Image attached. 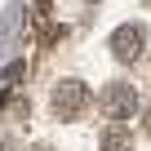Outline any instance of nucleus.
Returning a JSON list of instances; mask_svg holds the SVG:
<instances>
[{"label":"nucleus","instance_id":"obj_1","mask_svg":"<svg viewBox=\"0 0 151 151\" xmlns=\"http://www.w3.org/2000/svg\"><path fill=\"white\" fill-rule=\"evenodd\" d=\"M49 107H53V116H58V120H80V116L93 107V89H89L85 80H76V76H67V80H58V85H53Z\"/></svg>","mask_w":151,"mask_h":151},{"label":"nucleus","instance_id":"obj_3","mask_svg":"<svg viewBox=\"0 0 151 151\" xmlns=\"http://www.w3.org/2000/svg\"><path fill=\"white\" fill-rule=\"evenodd\" d=\"M142 53H147V27L142 22H120L111 31V58L120 67H133V62H142Z\"/></svg>","mask_w":151,"mask_h":151},{"label":"nucleus","instance_id":"obj_2","mask_svg":"<svg viewBox=\"0 0 151 151\" xmlns=\"http://www.w3.org/2000/svg\"><path fill=\"white\" fill-rule=\"evenodd\" d=\"M98 107H102L116 124H124V120H133V116L142 111V98H138V89H133L129 80H107V85L98 89Z\"/></svg>","mask_w":151,"mask_h":151},{"label":"nucleus","instance_id":"obj_5","mask_svg":"<svg viewBox=\"0 0 151 151\" xmlns=\"http://www.w3.org/2000/svg\"><path fill=\"white\" fill-rule=\"evenodd\" d=\"M85 5H98V0H85Z\"/></svg>","mask_w":151,"mask_h":151},{"label":"nucleus","instance_id":"obj_6","mask_svg":"<svg viewBox=\"0 0 151 151\" xmlns=\"http://www.w3.org/2000/svg\"><path fill=\"white\" fill-rule=\"evenodd\" d=\"M36 151H49V147H36Z\"/></svg>","mask_w":151,"mask_h":151},{"label":"nucleus","instance_id":"obj_4","mask_svg":"<svg viewBox=\"0 0 151 151\" xmlns=\"http://www.w3.org/2000/svg\"><path fill=\"white\" fill-rule=\"evenodd\" d=\"M102 151H133V133H129L124 124H111V129L102 133Z\"/></svg>","mask_w":151,"mask_h":151}]
</instances>
